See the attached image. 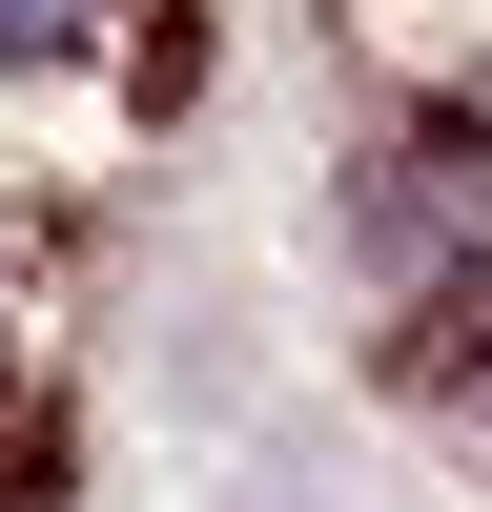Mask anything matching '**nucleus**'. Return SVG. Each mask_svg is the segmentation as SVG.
Listing matches in <instances>:
<instances>
[{
    "mask_svg": "<svg viewBox=\"0 0 492 512\" xmlns=\"http://www.w3.org/2000/svg\"><path fill=\"white\" fill-rule=\"evenodd\" d=\"M103 41V0H0V62H82Z\"/></svg>",
    "mask_w": 492,
    "mask_h": 512,
    "instance_id": "1",
    "label": "nucleus"
}]
</instances>
